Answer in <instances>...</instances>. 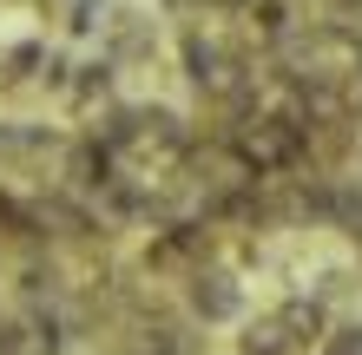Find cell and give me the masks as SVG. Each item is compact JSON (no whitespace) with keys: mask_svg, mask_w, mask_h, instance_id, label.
<instances>
[{"mask_svg":"<svg viewBox=\"0 0 362 355\" xmlns=\"http://www.w3.org/2000/svg\"><path fill=\"white\" fill-rule=\"evenodd\" d=\"M238 355H296V336L284 329V316H257V323H244Z\"/></svg>","mask_w":362,"mask_h":355,"instance_id":"cell-4","label":"cell"},{"mask_svg":"<svg viewBox=\"0 0 362 355\" xmlns=\"http://www.w3.org/2000/svg\"><path fill=\"white\" fill-rule=\"evenodd\" d=\"M185 296H191V316L198 323H230L244 309V283H238V270H224L218 257H211L204 270L185 277Z\"/></svg>","mask_w":362,"mask_h":355,"instance_id":"cell-1","label":"cell"},{"mask_svg":"<svg viewBox=\"0 0 362 355\" xmlns=\"http://www.w3.org/2000/svg\"><path fill=\"white\" fill-rule=\"evenodd\" d=\"M99 33H105V59H139L158 47V20H145L139 7H112Z\"/></svg>","mask_w":362,"mask_h":355,"instance_id":"cell-2","label":"cell"},{"mask_svg":"<svg viewBox=\"0 0 362 355\" xmlns=\"http://www.w3.org/2000/svg\"><path fill=\"white\" fill-rule=\"evenodd\" d=\"M276 316H284V329L296 336V349H303V342H323V336H329V303L316 296V289H310V296H290L284 309H276Z\"/></svg>","mask_w":362,"mask_h":355,"instance_id":"cell-3","label":"cell"},{"mask_svg":"<svg viewBox=\"0 0 362 355\" xmlns=\"http://www.w3.org/2000/svg\"><path fill=\"white\" fill-rule=\"evenodd\" d=\"M211 7H218V13H244L250 0H211Z\"/></svg>","mask_w":362,"mask_h":355,"instance_id":"cell-6","label":"cell"},{"mask_svg":"<svg viewBox=\"0 0 362 355\" xmlns=\"http://www.w3.org/2000/svg\"><path fill=\"white\" fill-rule=\"evenodd\" d=\"M316 349H323V355H362V323H329V336Z\"/></svg>","mask_w":362,"mask_h":355,"instance_id":"cell-5","label":"cell"},{"mask_svg":"<svg viewBox=\"0 0 362 355\" xmlns=\"http://www.w3.org/2000/svg\"><path fill=\"white\" fill-rule=\"evenodd\" d=\"M356 243H362V237H356Z\"/></svg>","mask_w":362,"mask_h":355,"instance_id":"cell-7","label":"cell"}]
</instances>
